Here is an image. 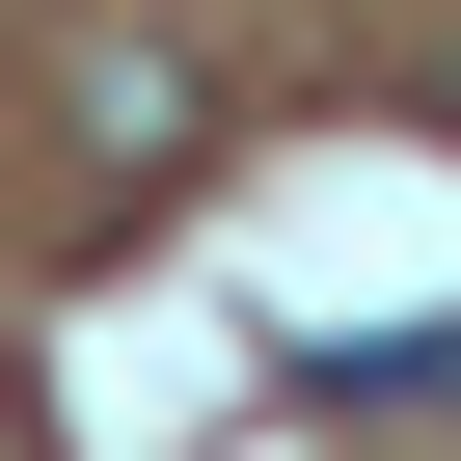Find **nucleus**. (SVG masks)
<instances>
[{"label":"nucleus","instance_id":"obj_1","mask_svg":"<svg viewBox=\"0 0 461 461\" xmlns=\"http://www.w3.org/2000/svg\"><path fill=\"white\" fill-rule=\"evenodd\" d=\"M82 163H109V190H190V55H163V28L82 55Z\"/></svg>","mask_w":461,"mask_h":461}]
</instances>
